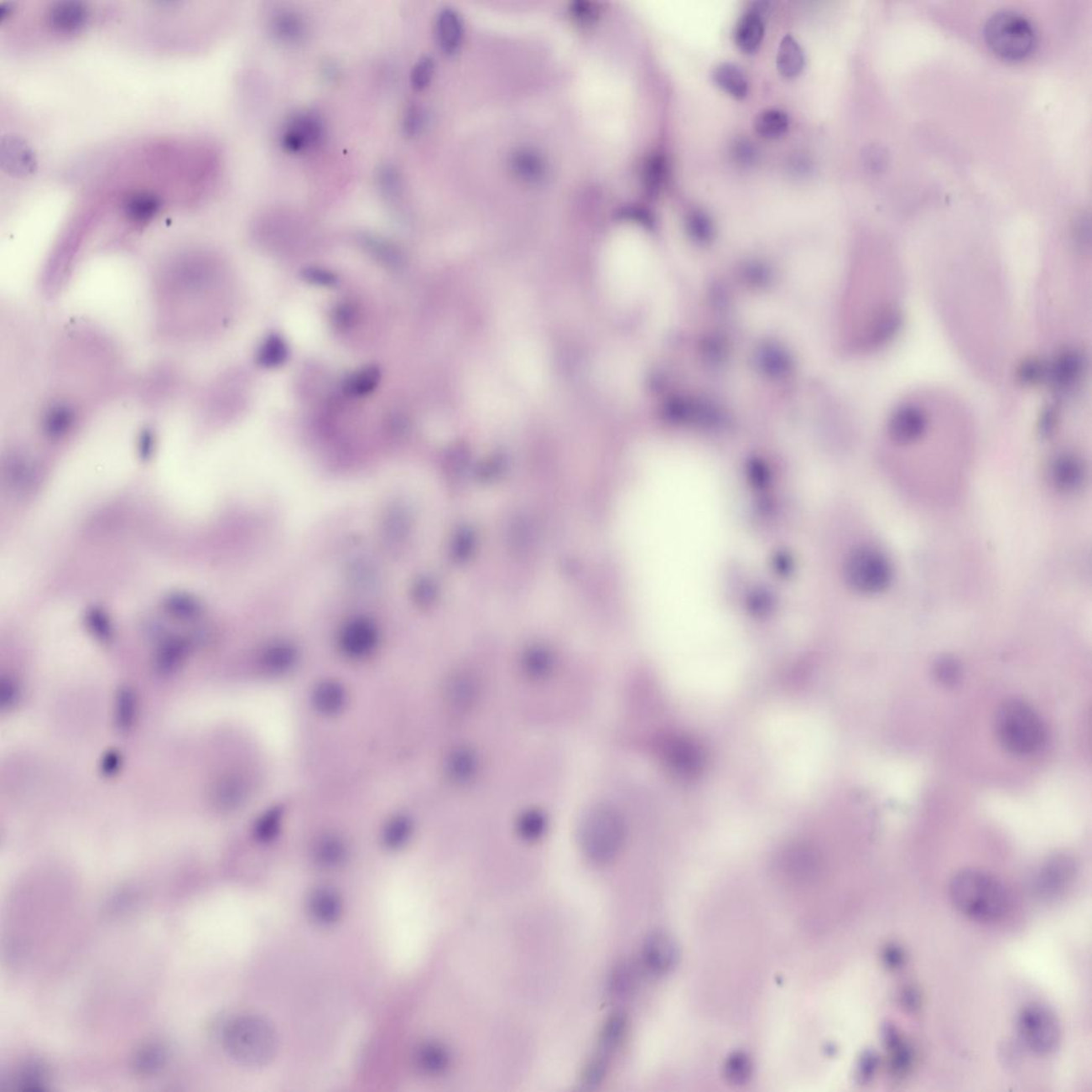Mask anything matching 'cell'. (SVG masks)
<instances>
[{"mask_svg":"<svg viewBox=\"0 0 1092 1092\" xmlns=\"http://www.w3.org/2000/svg\"><path fill=\"white\" fill-rule=\"evenodd\" d=\"M949 895L954 906L973 920L995 922L1007 913L1006 889L984 871L966 868L958 871L950 881Z\"/></svg>","mask_w":1092,"mask_h":1092,"instance_id":"obj_1","label":"cell"},{"mask_svg":"<svg viewBox=\"0 0 1092 1092\" xmlns=\"http://www.w3.org/2000/svg\"><path fill=\"white\" fill-rule=\"evenodd\" d=\"M995 728L997 740L1007 752L1027 757L1046 745V724L1034 707L1019 699H1008L996 710Z\"/></svg>","mask_w":1092,"mask_h":1092,"instance_id":"obj_2","label":"cell"},{"mask_svg":"<svg viewBox=\"0 0 1092 1092\" xmlns=\"http://www.w3.org/2000/svg\"><path fill=\"white\" fill-rule=\"evenodd\" d=\"M222 1039L231 1058L247 1067L266 1066L277 1051L276 1032L258 1016L235 1017L223 1029Z\"/></svg>","mask_w":1092,"mask_h":1092,"instance_id":"obj_3","label":"cell"},{"mask_svg":"<svg viewBox=\"0 0 1092 1092\" xmlns=\"http://www.w3.org/2000/svg\"><path fill=\"white\" fill-rule=\"evenodd\" d=\"M984 35L990 49L1007 60H1023L1031 56L1038 43L1032 22L1011 10L991 15L985 23Z\"/></svg>","mask_w":1092,"mask_h":1092,"instance_id":"obj_4","label":"cell"},{"mask_svg":"<svg viewBox=\"0 0 1092 1092\" xmlns=\"http://www.w3.org/2000/svg\"><path fill=\"white\" fill-rule=\"evenodd\" d=\"M623 840L621 817L611 807L598 805L592 808L581 820L580 847L592 862H611L621 850Z\"/></svg>","mask_w":1092,"mask_h":1092,"instance_id":"obj_5","label":"cell"},{"mask_svg":"<svg viewBox=\"0 0 1092 1092\" xmlns=\"http://www.w3.org/2000/svg\"><path fill=\"white\" fill-rule=\"evenodd\" d=\"M1021 1039L1029 1050L1046 1055L1058 1048L1060 1027L1058 1017L1041 1004H1029L1017 1017Z\"/></svg>","mask_w":1092,"mask_h":1092,"instance_id":"obj_6","label":"cell"},{"mask_svg":"<svg viewBox=\"0 0 1092 1092\" xmlns=\"http://www.w3.org/2000/svg\"><path fill=\"white\" fill-rule=\"evenodd\" d=\"M848 575L852 586L858 590L878 593L889 588L893 569L882 554L874 549H861L851 558Z\"/></svg>","mask_w":1092,"mask_h":1092,"instance_id":"obj_7","label":"cell"},{"mask_svg":"<svg viewBox=\"0 0 1092 1092\" xmlns=\"http://www.w3.org/2000/svg\"><path fill=\"white\" fill-rule=\"evenodd\" d=\"M324 135V122L320 116L314 112H300L286 122L281 143L285 151L299 154L316 147Z\"/></svg>","mask_w":1092,"mask_h":1092,"instance_id":"obj_8","label":"cell"},{"mask_svg":"<svg viewBox=\"0 0 1092 1092\" xmlns=\"http://www.w3.org/2000/svg\"><path fill=\"white\" fill-rule=\"evenodd\" d=\"M1075 873V861L1070 855H1053L1037 873L1035 880L1037 894L1044 898L1059 897L1074 879Z\"/></svg>","mask_w":1092,"mask_h":1092,"instance_id":"obj_9","label":"cell"},{"mask_svg":"<svg viewBox=\"0 0 1092 1092\" xmlns=\"http://www.w3.org/2000/svg\"><path fill=\"white\" fill-rule=\"evenodd\" d=\"M927 416L920 407L905 404L892 415L889 425L890 437L901 445L917 442L927 429Z\"/></svg>","mask_w":1092,"mask_h":1092,"instance_id":"obj_10","label":"cell"},{"mask_svg":"<svg viewBox=\"0 0 1092 1092\" xmlns=\"http://www.w3.org/2000/svg\"><path fill=\"white\" fill-rule=\"evenodd\" d=\"M1085 479V470L1081 460L1074 455H1060L1050 466V481L1060 492L1071 493L1081 488Z\"/></svg>","mask_w":1092,"mask_h":1092,"instance_id":"obj_11","label":"cell"},{"mask_svg":"<svg viewBox=\"0 0 1092 1092\" xmlns=\"http://www.w3.org/2000/svg\"><path fill=\"white\" fill-rule=\"evenodd\" d=\"M767 3H756L752 10L741 18L736 27V42L738 49L746 54L756 53L763 41L765 33L764 8Z\"/></svg>","mask_w":1092,"mask_h":1092,"instance_id":"obj_12","label":"cell"},{"mask_svg":"<svg viewBox=\"0 0 1092 1092\" xmlns=\"http://www.w3.org/2000/svg\"><path fill=\"white\" fill-rule=\"evenodd\" d=\"M308 910L313 921L329 926L340 920L343 914V902L340 894L332 887H321L309 895Z\"/></svg>","mask_w":1092,"mask_h":1092,"instance_id":"obj_13","label":"cell"},{"mask_svg":"<svg viewBox=\"0 0 1092 1092\" xmlns=\"http://www.w3.org/2000/svg\"><path fill=\"white\" fill-rule=\"evenodd\" d=\"M465 27L460 15L446 8L439 11L435 21V39L439 49L447 56H454L461 49Z\"/></svg>","mask_w":1092,"mask_h":1092,"instance_id":"obj_14","label":"cell"},{"mask_svg":"<svg viewBox=\"0 0 1092 1092\" xmlns=\"http://www.w3.org/2000/svg\"><path fill=\"white\" fill-rule=\"evenodd\" d=\"M643 958L652 971L665 973L677 962L678 949L673 939L666 933L652 934L644 944Z\"/></svg>","mask_w":1092,"mask_h":1092,"instance_id":"obj_15","label":"cell"},{"mask_svg":"<svg viewBox=\"0 0 1092 1092\" xmlns=\"http://www.w3.org/2000/svg\"><path fill=\"white\" fill-rule=\"evenodd\" d=\"M510 167L517 179L529 185L543 183L548 176L544 157L533 148H523L514 153Z\"/></svg>","mask_w":1092,"mask_h":1092,"instance_id":"obj_16","label":"cell"},{"mask_svg":"<svg viewBox=\"0 0 1092 1092\" xmlns=\"http://www.w3.org/2000/svg\"><path fill=\"white\" fill-rule=\"evenodd\" d=\"M883 1043L889 1055L891 1070L895 1076L908 1074L913 1067V1050L897 1028L892 1024H886L882 1028Z\"/></svg>","mask_w":1092,"mask_h":1092,"instance_id":"obj_17","label":"cell"},{"mask_svg":"<svg viewBox=\"0 0 1092 1092\" xmlns=\"http://www.w3.org/2000/svg\"><path fill=\"white\" fill-rule=\"evenodd\" d=\"M88 10L81 3L61 2L50 8L47 13L49 25L60 34H74L86 25Z\"/></svg>","mask_w":1092,"mask_h":1092,"instance_id":"obj_18","label":"cell"},{"mask_svg":"<svg viewBox=\"0 0 1092 1092\" xmlns=\"http://www.w3.org/2000/svg\"><path fill=\"white\" fill-rule=\"evenodd\" d=\"M124 214L133 222L143 223L151 220L159 211L161 200L148 190L128 192L122 200Z\"/></svg>","mask_w":1092,"mask_h":1092,"instance_id":"obj_19","label":"cell"},{"mask_svg":"<svg viewBox=\"0 0 1092 1092\" xmlns=\"http://www.w3.org/2000/svg\"><path fill=\"white\" fill-rule=\"evenodd\" d=\"M450 1060V1051L439 1043H423L414 1053L415 1067L427 1075L444 1074L449 1069Z\"/></svg>","mask_w":1092,"mask_h":1092,"instance_id":"obj_20","label":"cell"},{"mask_svg":"<svg viewBox=\"0 0 1092 1092\" xmlns=\"http://www.w3.org/2000/svg\"><path fill=\"white\" fill-rule=\"evenodd\" d=\"M346 690L344 686L335 681L320 683L312 694V703L318 712L324 715H335L344 709L346 705Z\"/></svg>","mask_w":1092,"mask_h":1092,"instance_id":"obj_21","label":"cell"},{"mask_svg":"<svg viewBox=\"0 0 1092 1092\" xmlns=\"http://www.w3.org/2000/svg\"><path fill=\"white\" fill-rule=\"evenodd\" d=\"M713 81L719 88L737 100H742L748 96V78L740 66L733 64L718 65L714 70Z\"/></svg>","mask_w":1092,"mask_h":1092,"instance_id":"obj_22","label":"cell"},{"mask_svg":"<svg viewBox=\"0 0 1092 1092\" xmlns=\"http://www.w3.org/2000/svg\"><path fill=\"white\" fill-rule=\"evenodd\" d=\"M803 66L804 55L799 43L792 35H785L777 49V70L782 76L793 78L799 75Z\"/></svg>","mask_w":1092,"mask_h":1092,"instance_id":"obj_23","label":"cell"},{"mask_svg":"<svg viewBox=\"0 0 1092 1092\" xmlns=\"http://www.w3.org/2000/svg\"><path fill=\"white\" fill-rule=\"evenodd\" d=\"M273 34L283 42L297 43L304 37L306 27L304 19L296 12H278L271 22Z\"/></svg>","mask_w":1092,"mask_h":1092,"instance_id":"obj_24","label":"cell"},{"mask_svg":"<svg viewBox=\"0 0 1092 1092\" xmlns=\"http://www.w3.org/2000/svg\"><path fill=\"white\" fill-rule=\"evenodd\" d=\"M313 855L318 866L335 868L343 864L347 858V847L337 836L327 835L318 840L314 847Z\"/></svg>","mask_w":1092,"mask_h":1092,"instance_id":"obj_25","label":"cell"},{"mask_svg":"<svg viewBox=\"0 0 1092 1092\" xmlns=\"http://www.w3.org/2000/svg\"><path fill=\"white\" fill-rule=\"evenodd\" d=\"M789 119L784 112L779 109H767L757 115L754 120V128L765 139H776L788 132Z\"/></svg>","mask_w":1092,"mask_h":1092,"instance_id":"obj_26","label":"cell"},{"mask_svg":"<svg viewBox=\"0 0 1092 1092\" xmlns=\"http://www.w3.org/2000/svg\"><path fill=\"white\" fill-rule=\"evenodd\" d=\"M667 175L666 160L662 155H652L644 164L642 183L644 191L651 198L658 195Z\"/></svg>","mask_w":1092,"mask_h":1092,"instance_id":"obj_27","label":"cell"},{"mask_svg":"<svg viewBox=\"0 0 1092 1092\" xmlns=\"http://www.w3.org/2000/svg\"><path fill=\"white\" fill-rule=\"evenodd\" d=\"M289 356V347L281 336L270 335L259 347L257 362L262 367L274 368L284 364Z\"/></svg>","mask_w":1092,"mask_h":1092,"instance_id":"obj_28","label":"cell"},{"mask_svg":"<svg viewBox=\"0 0 1092 1092\" xmlns=\"http://www.w3.org/2000/svg\"><path fill=\"white\" fill-rule=\"evenodd\" d=\"M413 824L408 817L398 815L387 824L383 830V842L390 850H399L408 842Z\"/></svg>","mask_w":1092,"mask_h":1092,"instance_id":"obj_29","label":"cell"},{"mask_svg":"<svg viewBox=\"0 0 1092 1092\" xmlns=\"http://www.w3.org/2000/svg\"><path fill=\"white\" fill-rule=\"evenodd\" d=\"M1082 359L1076 353H1066L1056 361L1052 368L1053 380L1058 386L1067 387L1074 383L1082 372Z\"/></svg>","mask_w":1092,"mask_h":1092,"instance_id":"obj_30","label":"cell"},{"mask_svg":"<svg viewBox=\"0 0 1092 1092\" xmlns=\"http://www.w3.org/2000/svg\"><path fill=\"white\" fill-rule=\"evenodd\" d=\"M167 1054L164 1047L159 1043H151L144 1046L136 1054L135 1066L137 1072L141 1074H153L159 1071L166 1062Z\"/></svg>","mask_w":1092,"mask_h":1092,"instance_id":"obj_31","label":"cell"},{"mask_svg":"<svg viewBox=\"0 0 1092 1092\" xmlns=\"http://www.w3.org/2000/svg\"><path fill=\"white\" fill-rule=\"evenodd\" d=\"M380 372L376 367H368L349 377L345 382V392L348 395L362 396L371 393L378 386Z\"/></svg>","mask_w":1092,"mask_h":1092,"instance_id":"obj_32","label":"cell"},{"mask_svg":"<svg viewBox=\"0 0 1092 1092\" xmlns=\"http://www.w3.org/2000/svg\"><path fill=\"white\" fill-rule=\"evenodd\" d=\"M447 773L451 779L465 782L471 779L476 768L473 754L467 750H458L449 757L446 763Z\"/></svg>","mask_w":1092,"mask_h":1092,"instance_id":"obj_33","label":"cell"},{"mask_svg":"<svg viewBox=\"0 0 1092 1092\" xmlns=\"http://www.w3.org/2000/svg\"><path fill=\"white\" fill-rule=\"evenodd\" d=\"M933 675L939 684L954 687L961 681L962 667L960 663L952 656H942L934 663Z\"/></svg>","mask_w":1092,"mask_h":1092,"instance_id":"obj_34","label":"cell"},{"mask_svg":"<svg viewBox=\"0 0 1092 1092\" xmlns=\"http://www.w3.org/2000/svg\"><path fill=\"white\" fill-rule=\"evenodd\" d=\"M374 643L372 632L362 627L347 632L343 639L344 651L353 658L367 655L374 647Z\"/></svg>","mask_w":1092,"mask_h":1092,"instance_id":"obj_35","label":"cell"},{"mask_svg":"<svg viewBox=\"0 0 1092 1092\" xmlns=\"http://www.w3.org/2000/svg\"><path fill=\"white\" fill-rule=\"evenodd\" d=\"M283 812L281 809L274 808L267 812L265 815L259 819L257 827V835L259 840L268 842V840L276 838L282 826Z\"/></svg>","mask_w":1092,"mask_h":1092,"instance_id":"obj_36","label":"cell"},{"mask_svg":"<svg viewBox=\"0 0 1092 1092\" xmlns=\"http://www.w3.org/2000/svg\"><path fill=\"white\" fill-rule=\"evenodd\" d=\"M435 64L430 57L420 58L411 70V85L415 90L426 89L434 80Z\"/></svg>","mask_w":1092,"mask_h":1092,"instance_id":"obj_37","label":"cell"},{"mask_svg":"<svg viewBox=\"0 0 1092 1092\" xmlns=\"http://www.w3.org/2000/svg\"><path fill=\"white\" fill-rule=\"evenodd\" d=\"M449 689V694H447V696H449L450 702L453 703L454 705L461 707L466 706L467 705H470L471 700H473L475 694V686L473 683H469L465 681V679H462V681H455L454 683H450L449 689Z\"/></svg>","mask_w":1092,"mask_h":1092,"instance_id":"obj_38","label":"cell"},{"mask_svg":"<svg viewBox=\"0 0 1092 1092\" xmlns=\"http://www.w3.org/2000/svg\"><path fill=\"white\" fill-rule=\"evenodd\" d=\"M572 18L580 25H591L600 17L599 6L591 2H576L572 3Z\"/></svg>","mask_w":1092,"mask_h":1092,"instance_id":"obj_39","label":"cell"},{"mask_svg":"<svg viewBox=\"0 0 1092 1092\" xmlns=\"http://www.w3.org/2000/svg\"><path fill=\"white\" fill-rule=\"evenodd\" d=\"M426 115L419 105L411 106L404 113L403 131L408 136H416L425 125Z\"/></svg>","mask_w":1092,"mask_h":1092,"instance_id":"obj_40","label":"cell"},{"mask_svg":"<svg viewBox=\"0 0 1092 1092\" xmlns=\"http://www.w3.org/2000/svg\"><path fill=\"white\" fill-rule=\"evenodd\" d=\"M726 1070H728V1075L732 1081L741 1083L746 1081L751 1074V1064H750L747 1056L736 1054L729 1060Z\"/></svg>","mask_w":1092,"mask_h":1092,"instance_id":"obj_41","label":"cell"},{"mask_svg":"<svg viewBox=\"0 0 1092 1092\" xmlns=\"http://www.w3.org/2000/svg\"><path fill=\"white\" fill-rule=\"evenodd\" d=\"M294 654L292 651L286 649H274L270 652L266 658V666L270 671H284L292 665Z\"/></svg>","mask_w":1092,"mask_h":1092,"instance_id":"obj_42","label":"cell"},{"mask_svg":"<svg viewBox=\"0 0 1092 1092\" xmlns=\"http://www.w3.org/2000/svg\"><path fill=\"white\" fill-rule=\"evenodd\" d=\"M304 277L311 284L325 286V288L336 285L337 283V278L332 273L325 269L314 268V267L305 269Z\"/></svg>","mask_w":1092,"mask_h":1092,"instance_id":"obj_43","label":"cell"},{"mask_svg":"<svg viewBox=\"0 0 1092 1092\" xmlns=\"http://www.w3.org/2000/svg\"><path fill=\"white\" fill-rule=\"evenodd\" d=\"M883 964L887 969L897 970L905 962V954L897 944L887 945L882 954Z\"/></svg>","mask_w":1092,"mask_h":1092,"instance_id":"obj_44","label":"cell"},{"mask_svg":"<svg viewBox=\"0 0 1092 1092\" xmlns=\"http://www.w3.org/2000/svg\"><path fill=\"white\" fill-rule=\"evenodd\" d=\"M381 190L387 192V195H396L398 191L399 178L398 174L391 168L383 169L380 173Z\"/></svg>","mask_w":1092,"mask_h":1092,"instance_id":"obj_45","label":"cell"},{"mask_svg":"<svg viewBox=\"0 0 1092 1092\" xmlns=\"http://www.w3.org/2000/svg\"><path fill=\"white\" fill-rule=\"evenodd\" d=\"M544 823L538 814H528L522 822V834L529 839L537 838L543 831Z\"/></svg>","mask_w":1092,"mask_h":1092,"instance_id":"obj_46","label":"cell"},{"mask_svg":"<svg viewBox=\"0 0 1092 1092\" xmlns=\"http://www.w3.org/2000/svg\"><path fill=\"white\" fill-rule=\"evenodd\" d=\"M878 1066V1058L875 1053L868 1052L863 1056L861 1064H860V1076L864 1079H870L874 1075Z\"/></svg>","mask_w":1092,"mask_h":1092,"instance_id":"obj_47","label":"cell"},{"mask_svg":"<svg viewBox=\"0 0 1092 1092\" xmlns=\"http://www.w3.org/2000/svg\"><path fill=\"white\" fill-rule=\"evenodd\" d=\"M902 1000L903 1005H905L907 1008H910L911 1011L918 1008V1003H920V996H918L917 990L913 987L906 989V991H903Z\"/></svg>","mask_w":1092,"mask_h":1092,"instance_id":"obj_48","label":"cell"},{"mask_svg":"<svg viewBox=\"0 0 1092 1092\" xmlns=\"http://www.w3.org/2000/svg\"><path fill=\"white\" fill-rule=\"evenodd\" d=\"M737 145L738 147L736 148V154L738 156V159L745 161H750L753 159L754 151L753 148H751V145H750L748 143H740Z\"/></svg>","mask_w":1092,"mask_h":1092,"instance_id":"obj_49","label":"cell"}]
</instances>
